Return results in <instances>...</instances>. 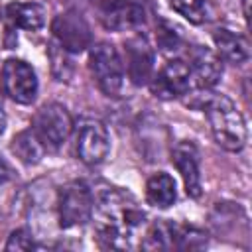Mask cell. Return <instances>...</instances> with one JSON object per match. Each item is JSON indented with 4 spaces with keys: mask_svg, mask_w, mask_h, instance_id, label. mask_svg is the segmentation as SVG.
I'll return each mask as SVG.
<instances>
[{
    "mask_svg": "<svg viewBox=\"0 0 252 252\" xmlns=\"http://www.w3.org/2000/svg\"><path fill=\"white\" fill-rule=\"evenodd\" d=\"M98 222L96 238L102 248H130L138 228L144 226L146 215L136 201L116 189L108 187L98 195Z\"/></svg>",
    "mask_w": 252,
    "mask_h": 252,
    "instance_id": "6da1fadb",
    "label": "cell"
},
{
    "mask_svg": "<svg viewBox=\"0 0 252 252\" xmlns=\"http://www.w3.org/2000/svg\"><path fill=\"white\" fill-rule=\"evenodd\" d=\"M205 110L215 142L228 152H240L246 144L248 132L234 102L224 94H211L205 100Z\"/></svg>",
    "mask_w": 252,
    "mask_h": 252,
    "instance_id": "7a4b0ae2",
    "label": "cell"
},
{
    "mask_svg": "<svg viewBox=\"0 0 252 252\" xmlns=\"http://www.w3.org/2000/svg\"><path fill=\"white\" fill-rule=\"evenodd\" d=\"M89 69L98 89L106 96H118L124 85V63L120 59L118 49L112 43L100 41L93 45L89 55Z\"/></svg>",
    "mask_w": 252,
    "mask_h": 252,
    "instance_id": "3957f363",
    "label": "cell"
},
{
    "mask_svg": "<svg viewBox=\"0 0 252 252\" xmlns=\"http://www.w3.org/2000/svg\"><path fill=\"white\" fill-rule=\"evenodd\" d=\"M32 130L45 150L55 152L67 142L73 130V120H71L69 110L63 104L49 102V104H43L35 112Z\"/></svg>",
    "mask_w": 252,
    "mask_h": 252,
    "instance_id": "277c9868",
    "label": "cell"
},
{
    "mask_svg": "<svg viewBox=\"0 0 252 252\" xmlns=\"http://www.w3.org/2000/svg\"><path fill=\"white\" fill-rule=\"evenodd\" d=\"M61 228L81 226L91 220L94 213V195L85 181H71L59 189L57 197Z\"/></svg>",
    "mask_w": 252,
    "mask_h": 252,
    "instance_id": "5b68a950",
    "label": "cell"
},
{
    "mask_svg": "<svg viewBox=\"0 0 252 252\" xmlns=\"http://www.w3.org/2000/svg\"><path fill=\"white\" fill-rule=\"evenodd\" d=\"M152 14L150 0H110L100 10V22L106 30L128 32L142 28Z\"/></svg>",
    "mask_w": 252,
    "mask_h": 252,
    "instance_id": "8992f818",
    "label": "cell"
},
{
    "mask_svg": "<svg viewBox=\"0 0 252 252\" xmlns=\"http://www.w3.org/2000/svg\"><path fill=\"white\" fill-rule=\"evenodd\" d=\"M51 32L55 41L61 45V49L69 53H81L87 47H91L93 41L91 26L77 10H67L55 16L51 24Z\"/></svg>",
    "mask_w": 252,
    "mask_h": 252,
    "instance_id": "52a82bcc",
    "label": "cell"
},
{
    "mask_svg": "<svg viewBox=\"0 0 252 252\" xmlns=\"http://www.w3.org/2000/svg\"><path fill=\"white\" fill-rule=\"evenodd\" d=\"M2 85L6 94L20 102L30 104L37 94V77L33 69L22 59H8L2 67Z\"/></svg>",
    "mask_w": 252,
    "mask_h": 252,
    "instance_id": "ba28073f",
    "label": "cell"
},
{
    "mask_svg": "<svg viewBox=\"0 0 252 252\" xmlns=\"http://www.w3.org/2000/svg\"><path fill=\"white\" fill-rule=\"evenodd\" d=\"M110 152V136L100 120H85L77 132V156L89 165L104 161Z\"/></svg>",
    "mask_w": 252,
    "mask_h": 252,
    "instance_id": "9c48e42d",
    "label": "cell"
},
{
    "mask_svg": "<svg viewBox=\"0 0 252 252\" xmlns=\"http://www.w3.org/2000/svg\"><path fill=\"white\" fill-rule=\"evenodd\" d=\"M150 87H152V93L159 98L183 96L191 87V69L185 61L171 59L158 71V75L152 77Z\"/></svg>",
    "mask_w": 252,
    "mask_h": 252,
    "instance_id": "30bf717a",
    "label": "cell"
},
{
    "mask_svg": "<svg viewBox=\"0 0 252 252\" xmlns=\"http://www.w3.org/2000/svg\"><path fill=\"white\" fill-rule=\"evenodd\" d=\"M124 61L128 77L134 85H146L154 77V49L144 35H134L124 41Z\"/></svg>",
    "mask_w": 252,
    "mask_h": 252,
    "instance_id": "8fae6325",
    "label": "cell"
},
{
    "mask_svg": "<svg viewBox=\"0 0 252 252\" xmlns=\"http://www.w3.org/2000/svg\"><path fill=\"white\" fill-rule=\"evenodd\" d=\"M171 161L183 177L185 191L189 197H201V173H199V152L193 142H177L171 152Z\"/></svg>",
    "mask_w": 252,
    "mask_h": 252,
    "instance_id": "7c38bea8",
    "label": "cell"
},
{
    "mask_svg": "<svg viewBox=\"0 0 252 252\" xmlns=\"http://www.w3.org/2000/svg\"><path fill=\"white\" fill-rule=\"evenodd\" d=\"M189 69H191V79H195V83L201 89H211L219 83V79L222 77V63L220 57L205 47V45H195L189 53Z\"/></svg>",
    "mask_w": 252,
    "mask_h": 252,
    "instance_id": "4fadbf2b",
    "label": "cell"
},
{
    "mask_svg": "<svg viewBox=\"0 0 252 252\" xmlns=\"http://www.w3.org/2000/svg\"><path fill=\"white\" fill-rule=\"evenodd\" d=\"M213 41H215V47H217V55L222 57L228 63L240 65L250 57L248 41L240 33H234L226 28L215 30L213 32Z\"/></svg>",
    "mask_w": 252,
    "mask_h": 252,
    "instance_id": "5bb4252c",
    "label": "cell"
},
{
    "mask_svg": "<svg viewBox=\"0 0 252 252\" xmlns=\"http://www.w3.org/2000/svg\"><path fill=\"white\" fill-rule=\"evenodd\" d=\"M6 18L16 28L35 32L45 24V8L37 2H10L6 6Z\"/></svg>",
    "mask_w": 252,
    "mask_h": 252,
    "instance_id": "9a60e30c",
    "label": "cell"
},
{
    "mask_svg": "<svg viewBox=\"0 0 252 252\" xmlns=\"http://www.w3.org/2000/svg\"><path fill=\"white\" fill-rule=\"evenodd\" d=\"M177 197V191H175V181L171 175L159 171V173H154L148 183H146V199L150 205L158 207V209H167L169 205H173Z\"/></svg>",
    "mask_w": 252,
    "mask_h": 252,
    "instance_id": "2e32d148",
    "label": "cell"
},
{
    "mask_svg": "<svg viewBox=\"0 0 252 252\" xmlns=\"http://www.w3.org/2000/svg\"><path fill=\"white\" fill-rule=\"evenodd\" d=\"M179 244V224L159 220L152 224L142 240V248L146 250H167V248H177Z\"/></svg>",
    "mask_w": 252,
    "mask_h": 252,
    "instance_id": "e0dca14e",
    "label": "cell"
},
{
    "mask_svg": "<svg viewBox=\"0 0 252 252\" xmlns=\"http://www.w3.org/2000/svg\"><path fill=\"white\" fill-rule=\"evenodd\" d=\"M12 152L24 163L33 165V163H37L43 158L45 148L41 146V142L37 140V136L33 134V130L30 128V130H24V132H20V134L14 136V140H12Z\"/></svg>",
    "mask_w": 252,
    "mask_h": 252,
    "instance_id": "ac0fdd59",
    "label": "cell"
},
{
    "mask_svg": "<svg viewBox=\"0 0 252 252\" xmlns=\"http://www.w3.org/2000/svg\"><path fill=\"white\" fill-rule=\"evenodd\" d=\"M169 4L191 24H203L211 16V0H169Z\"/></svg>",
    "mask_w": 252,
    "mask_h": 252,
    "instance_id": "d6986e66",
    "label": "cell"
},
{
    "mask_svg": "<svg viewBox=\"0 0 252 252\" xmlns=\"http://www.w3.org/2000/svg\"><path fill=\"white\" fill-rule=\"evenodd\" d=\"M158 43L161 49H177L181 43L179 32H175V28L167 22H161V26L158 28Z\"/></svg>",
    "mask_w": 252,
    "mask_h": 252,
    "instance_id": "ffe728a7",
    "label": "cell"
},
{
    "mask_svg": "<svg viewBox=\"0 0 252 252\" xmlns=\"http://www.w3.org/2000/svg\"><path fill=\"white\" fill-rule=\"evenodd\" d=\"M32 248H33V240L28 230L18 228L8 236L6 250H32Z\"/></svg>",
    "mask_w": 252,
    "mask_h": 252,
    "instance_id": "44dd1931",
    "label": "cell"
},
{
    "mask_svg": "<svg viewBox=\"0 0 252 252\" xmlns=\"http://www.w3.org/2000/svg\"><path fill=\"white\" fill-rule=\"evenodd\" d=\"M10 179H14V169H12V165L0 156V183H6V181H10Z\"/></svg>",
    "mask_w": 252,
    "mask_h": 252,
    "instance_id": "7402d4cb",
    "label": "cell"
},
{
    "mask_svg": "<svg viewBox=\"0 0 252 252\" xmlns=\"http://www.w3.org/2000/svg\"><path fill=\"white\" fill-rule=\"evenodd\" d=\"M6 128V112H4V104H2V98H0V134L4 132Z\"/></svg>",
    "mask_w": 252,
    "mask_h": 252,
    "instance_id": "603a6c76",
    "label": "cell"
}]
</instances>
